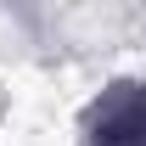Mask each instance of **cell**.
I'll return each mask as SVG.
<instances>
[{
    "label": "cell",
    "instance_id": "cell-1",
    "mask_svg": "<svg viewBox=\"0 0 146 146\" xmlns=\"http://www.w3.org/2000/svg\"><path fill=\"white\" fill-rule=\"evenodd\" d=\"M84 146H146V84L124 79L90 101Z\"/></svg>",
    "mask_w": 146,
    "mask_h": 146
}]
</instances>
